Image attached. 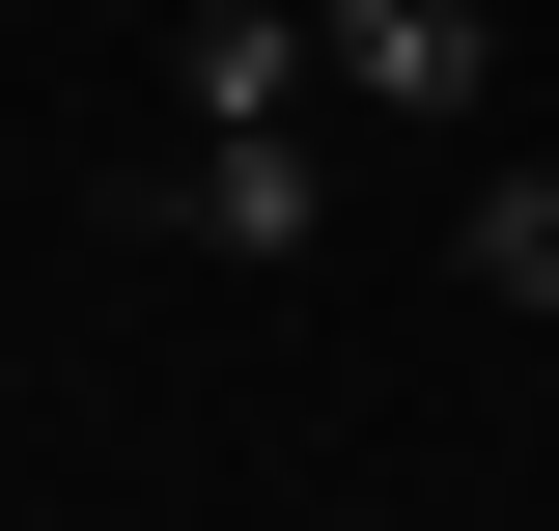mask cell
<instances>
[{
  "instance_id": "3",
  "label": "cell",
  "mask_w": 559,
  "mask_h": 531,
  "mask_svg": "<svg viewBox=\"0 0 559 531\" xmlns=\"http://www.w3.org/2000/svg\"><path fill=\"white\" fill-rule=\"evenodd\" d=\"M448 280H476V308H559V168H476V197H448Z\"/></svg>"
},
{
  "instance_id": "2",
  "label": "cell",
  "mask_w": 559,
  "mask_h": 531,
  "mask_svg": "<svg viewBox=\"0 0 559 531\" xmlns=\"http://www.w3.org/2000/svg\"><path fill=\"white\" fill-rule=\"evenodd\" d=\"M308 57H336V113L476 140V113H503V0H308Z\"/></svg>"
},
{
  "instance_id": "1",
  "label": "cell",
  "mask_w": 559,
  "mask_h": 531,
  "mask_svg": "<svg viewBox=\"0 0 559 531\" xmlns=\"http://www.w3.org/2000/svg\"><path fill=\"white\" fill-rule=\"evenodd\" d=\"M140 224L224 280H308V224H336V168H308V113H168V168H140Z\"/></svg>"
}]
</instances>
